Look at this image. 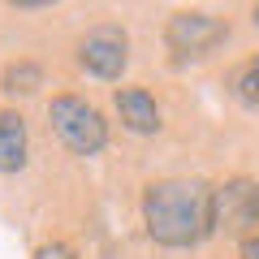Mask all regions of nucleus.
I'll use <instances>...</instances> for the list:
<instances>
[{
	"mask_svg": "<svg viewBox=\"0 0 259 259\" xmlns=\"http://www.w3.org/2000/svg\"><path fill=\"white\" fill-rule=\"evenodd\" d=\"M212 186L199 177H164L143 194V221L160 246H194L207 238Z\"/></svg>",
	"mask_w": 259,
	"mask_h": 259,
	"instance_id": "nucleus-1",
	"label": "nucleus"
},
{
	"mask_svg": "<svg viewBox=\"0 0 259 259\" xmlns=\"http://www.w3.org/2000/svg\"><path fill=\"white\" fill-rule=\"evenodd\" d=\"M48 125L74 156H95L108 143V125H104L100 108L78 100V95H56L48 104Z\"/></svg>",
	"mask_w": 259,
	"mask_h": 259,
	"instance_id": "nucleus-2",
	"label": "nucleus"
},
{
	"mask_svg": "<svg viewBox=\"0 0 259 259\" xmlns=\"http://www.w3.org/2000/svg\"><path fill=\"white\" fill-rule=\"evenodd\" d=\"M259 229V182L250 177H229L212 186V207H207V233L225 238H246Z\"/></svg>",
	"mask_w": 259,
	"mask_h": 259,
	"instance_id": "nucleus-3",
	"label": "nucleus"
},
{
	"mask_svg": "<svg viewBox=\"0 0 259 259\" xmlns=\"http://www.w3.org/2000/svg\"><path fill=\"white\" fill-rule=\"evenodd\" d=\"M229 26L212 13H173L164 26V44L173 56H207L216 44H225Z\"/></svg>",
	"mask_w": 259,
	"mask_h": 259,
	"instance_id": "nucleus-4",
	"label": "nucleus"
},
{
	"mask_svg": "<svg viewBox=\"0 0 259 259\" xmlns=\"http://www.w3.org/2000/svg\"><path fill=\"white\" fill-rule=\"evenodd\" d=\"M78 61L91 69L95 78H104V82H117L121 74H125V35H121L117 26H100L91 30V35L82 39V48H78Z\"/></svg>",
	"mask_w": 259,
	"mask_h": 259,
	"instance_id": "nucleus-5",
	"label": "nucleus"
},
{
	"mask_svg": "<svg viewBox=\"0 0 259 259\" xmlns=\"http://www.w3.org/2000/svg\"><path fill=\"white\" fill-rule=\"evenodd\" d=\"M117 112L125 121V130H134V134H156L160 130V108L143 87H121L117 91Z\"/></svg>",
	"mask_w": 259,
	"mask_h": 259,
	"instance_id": "nucleus-6",
	"label": "nucleus"
},
{
	"mask_svg": "<svg viewBox=\"0 0 259 259\" xmlns=\"http://www.w3.org/2000/svg\"><path fill=\"white\" fill-rule=\"evenodd\" d=\"M26 164V121L18 112H0V173H18Z\"/></svg>",
	"mask_w": 259,
	"mask_h": 259,
	"instance_id": "nucleus-7",
	"label": "nucleus"
},
{
	"mask_svg": "<svg viewBox=\"0 0 259 259\" xmlns=\"http://www.w3.org/2000/svg\"><path fill=\"white\" fill-rule=\"evenodd\" d=\"M35 87H44V69H39L35 61H18V65H9V69H5V91L30 95Z\"/></svg>",
	"mask_w": 259,
	"mask_h": 259,
	"instance_id": "nucleus-8",
	"label": "nucleus"
},
{
	"mask_svg": "<svg viewBox=\"0 0 259 259\" xmlns=\"http://www.w3.org/2000/svg\"><path fill=\"white\" fill-rule=\"evenodd\" d=\"M238 95H242V104H250V108H259V56L250 65H242V74H238Z\"/></svg>",
	"mask_w": 259,
	"mask_h": 259,
	"instance_id": "nucleus-9",
	"label": "nucleus"
},
{
	"mask_svg": "<svg viewBox=\"0 0 259 259\" xmlns=\"http://www.w3.org/2000/svg\"><path fill=\"white\" fill-rule=\"evenodd\" d=\"M35 259H78V255L65 246V242H44V246L35 250Z\"/></svg>",
	"mask_w": 259,
	"mask_h": 259,
	"instance_id": "nucleus-10",
	"label": "nucleus"
},
{
	"mask_svg": "<svg viewBox=\"0 0 259 259\" xmlns=\"http://www.w3.org/2000/svg\"><path fill=\"white\" fill-rule=\"evenodd\" d=\"M242 259H259V233H255V238H246V246H242Z\"/></svg>",
	"mask_w": 259,
	"mask_h": 259,
	"instance_id": "nucleus-11",
	"label": "nucleus"
},
{
	"mask_svg": "<svg viewBox=\"0 0 259 259\" xmlns=\"http://www.w3.org/2000/svg\"><path fill=\"white\" fill-rule=\"evenodd\" d=\"M255 26H259V5H255Z\"/></svg>",
	"mask_w": 259,
	"mask_h": 259,
	"instance_id": "nucleus-12",
	"label": "nucleus"
}]
</instances>
